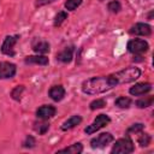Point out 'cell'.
<instances>
[{"instance_id": "6da1fadb", "label": "cell", "mask_w": 154, "mask_h": 154, "mask_svg": "<svg viewBox=\"0 0 154 154\" xmlns=\"http://www.w3.org/2000/svg\"><path fill=\"white\" fill-rule=\"evenodd\" d=\"M113 87H116V83L112 79L111 75L88 78V79L83 81V83L81 85L82 91L88 95H99V94L108 91Z\"/></svg>"}, {"instance_id": "7a4b0ae2", "label": "cell", "mask_w": 154, "mask_h": 154, "mask_svg": "<svg viewBox=\"0 0 154 154\" xmlns=\"http://www.w3.org/2000/svg\"><path fill=\"white\" fill-rule=\"evenodd\" d=\"M140 76H141V70L138 67H136V66H129V67H125V69L111 75V77L114 81L116 85L131 83V82L136 81Z\"/></svg>"}, {"instance_id": "3957f363", "label": "cell", "mask_w": 154, "mask_h": 154, "mask_svg": "<svg viewBox=\"0 0 154 154\" xmlns=\"http://www.w3.org/2000/svg\"><path fill=\"white\" fill-rule=\"evenodd\" d=\"M134 150H135L134 142L129 136H126L114 142L111 149V153L112 154H129V153H132Z\"/></svg>"}, {"instance_id": "277c9868", "label": "cell", "mask_w": 154, "mask_h": 154, "mask_svg": "<svg viewBox=\"0 0 154 154\" xmlns=\"http://www.w3.org/2000/svg\"><path fill=\"white\" fill-rule=\"evenodd\" d=\"M149 49V45L146 40L142 38H134L128 42V51L134 55H142Z\"/></svg>"}, {"instance_id": "5b68a950", "label": "cell", "mask_w": 154, "mask_h": 154, "mask_svg": "<svg viewBox=\"0 0 154 154\" xmlns=\"http://www.w3.org/2000/svg\"><path fill=\"white\" fill-rule=\"evenodd\" d=\"M109 122H111V118H109L107 114H99V116L94 119V122H93L91 124H89V125L84 129V132H85L87 135H91V134L99 131L100 129H102L103 126H106Z\"/></svg>"}, {"instance_id": "8992f818", "label": "cell", "mask_w": 154, "mask_h": 154, "mask_svg": "<svg viewBox=\"0 0 154 154\" xmlns=\"http://www.w3.org/2000/svg\"><path fill=\"white\" fill-rule=\"evenodd\" d=\"M113 141H114V137L111 132H102V134L97 135L96 137L91 138L90 146H91V148H103Z\"/></svg>"}, {"instance_id": "52a82bcc", "label": "cell", "mask_w": 154, "mask_h": 154, "mask_svg": "<svg viewBox=\"0 0 154 154\" xmlns=\"http://www.w3.org/2000/svg\"><path fill=\"white\" fill-rule=\"evenodd\" d=\"M19 36L18 35H8L5 37L2 45H1V53L13 57L14 55V45L17 43Z\"/></svg>"}, {"instance_id": "ba28073f", "label": "cell", "mask_w": 154, "mask_h": 154, "mask_svg": "<svg viewBox=\"0 0 154 154\" xmlns=\"http://www.w3.org/2000/svg\"><path fill=\"white\" fill-rule=\"evenodd\" d=\"M17 67L13 63L10 61H1L0 63V79H7L14 77Z\"/></svg>"}, {"instance_id": "9c48e42d", "label": "cell", "mask_w": 154, "mask_h": 154, "mask_svg": "<svg viewBox=\"0 0 154 154\" xmlns=\"http://www.w3.org/2000/svg\"><path fill=\"white\" fill-rule=\"evenodd\" d=\"M55 107L52 105H43L36 109V117L41 120H48L49 118L55 116Z\"/></svg>"}, {"instance_id": "30bf717a", "label": "cell", "mask_w": 154, "mask_h": 154, "mask_svg": "<svg viewBox=\"0 0 154 154\" xmlns=\"http://www.w3.org/2000/svg\"><path fill=\"white\" fill-rule=\"evenodd\" d=\"M129 32L131 35H137V36H149L152 34V26L147 23H136L135 25L131 26Z\"/></svg>"}, {"instance_id": "8fae6325", "label": "cell", "mask_w": 154, "mask_h": 154, "mask_svg": "<svg viewBox=\"0 0 154 154\" xmlns=\"http://www.w3.org/2000/svg\"><path fill=\"white\" fill-rule=\"evenodd\" d=\"M31 48L35 53L37 54H46L49 52L51 49V46L48 43V41L43 40V38H34L32 42H31Z\"/></svg>"}, {"instance_id": "7c38bea8", "label": "cell", "mask_w": 154, "mask_h": 154, "mask_svg": "<svg viewBox=\"0 0 154 154\" xmlns=\"http://www.w3.org/2000/svg\"><path fill=\"white\" fill-rule=\"evenodd\" d=\"M150 90H152V84L148 82H146V83L142 82V83H136L134 87H131L129 89V93L134 96H141V95L147 94Z\"/></svg>"}, {"instance_id": "4fadbf2b", "label": "cell", "mask_w": 154, "mask_h": 154, "mask_svg": "<svg viewBox=\"0 0 154 154\" xmlns=\"http://www.w3.org/2000/svg\"><path fill=\"white\" fill-rule=\"evenodd\" d=\"M73 51H75V47L73 46H69V47H65L64 49H61L59 53H57V60L60 61V63H64V64H69L71 60H72V57H73Z\"/></svg>"}, {"instance_id": "5bb4252c", "label": "cell", "mask_w": 154, "mask_h": 154, "mask_svg": "<svg viewBox=\"0 0 154 154\" xmlns=\"http://www.w3.org/2000/svg\"><path fill=\"white\" fill-rule=\"evenodd\" d=\"M65 94H66V91L63 85H53L48 91V95L53 101H61L64 99Z\"/></svg>"}, {"instance_id": "9a60e30c", "label": "cell", "mask_w": 154, "mask_h": 154, "mask_svg": "<svg viewBox=\"0 0 154 154\" xmlns=\"http://www.w3.org/2000/svg\"><path fill=\"white\" fill-rule=\"evenodd\" d=\"M24 61H25V64H37V65H48V63H49L48 58L46 55H41V54L25 57Z\"/></svg>"}, {"instance_id": "2e32d148", "label": "cell", "mask_w": 154, "mask_h": 154, "mask_svg": "<svg viewBox=\"0 0 154 154\" xmlns=\"http://www.w3.org/2000/svg\"><path fill=\"white\" fill-rule=\"evenodd\" d=\"M81 122H82V117H81V116H78V114L71 116L69 119H66V120L61 124V130H64V131L70 130V129L75 128L76 125L81 124Z\"/></svg>"}, {"instance_id": "e0dca14e", "label": "cell", "mask_w": 154, "mask_h": 154, "mask_svg": "<svg viewBox=\"0 0 154 154\" xmlns=\"http://www.w3.org/2000/svg\"><path fill=\"white\" fill-rule=\"evenodd\" d=\"M82 152H83V146L79 142L73 143V144H70L69 147L58 150V153H67V154H81Z\"/></svg>"}, {"instance_id": "ac0fdd59", "label": "cell", "mask_w": 154, "mask_h": 154, "mask_svg": "<svg viewBox=\"0 0 154 154\" xmlns=\"http://www.w3.org/2000/svg\"><path fill=\"white\" fill-rule=\"evenodd\" d=\"M49 129V124L46 123L45 120L38 122V123H34V130L36 132H38V135H45Z\"/></svg>"}, {"instance_id": "d6986e66", "label": "cell", "mask_w": 154, "mask_h": 154, "mask_svg": "<svg viewBox=\"0 0 154 154\" xmlns=\"http://www.w3.org/2000/svg\"><path fill=\"white\" fill-rule=\"evenodd\" d=\"M116 106L119 107V108H129L130 105H131V99L130 97H126V96H119L117 100H116Z\"/></svg>"}, {"instance_id": "ffe728a7", "label": "cell", "mask_w": 154, "mask_h": 154, "mask_svg": "<svg viewBox=\"0 0 154 154\" xmlns=\"http://www.w3.org/2000/svg\"><path fill=\"white\" fill-rule=\"evenodd\" d=\"M153 101H154V97H153V96H147V97H144V99L137 100V101H136V106H137L138 108H147V107L152 106Z\"/></svg>"}, {"instance_id": "44dd1931", "label": "cell", "mask_w": 154, "mask_h": 154, "mask_svg": "<svg viewBox=\"0 0 154 154\" xmlns=\"http://www.w3.org/2000/svg\"><path fill=\"white\" fill-rule=\"evenodd\" d=\"M150 141H152L150 135H149V134H144V132L141 131V135L138 136V140H137L138 144H140L141 147H147V146L150 144Z\"/></svg>"}, {"instance_id": "7402d4cb", "label": "cell", "mask_w": 154, "mask_h": 154, "mask_svg": "<svg viewBox=\"0 0 154 154\" xmlns=\"http://www.w3.org/2000/svg\"><path fill=\"white\" fill-rule=\"evenodd\" d=\"M23 91H24V85H17V87H14V88L12 89V91H11L12 99L16 100V101H19L20 97H22Z\"/></svg>"}, {"instance_id": "603a6c76", "label": "cell", "mask_w": 154, "mask_h": 154, "mask_svg": "<svg viewBox=\"0 0 154 154\" xmlns=\"http://www.w3.org/2000/svg\"><path fill=\"white\" fill-rule=\"evenodd\" d=\"M82 1L83 0H66L65 4H64V6H65V8L67 11H75L82 4Z\"/></svg>"}, {"instance_id": "cb8c5ba5", "label": "cell", "mask_w": 154, "mask_h": 154, "mask_svg": "<svg viewBox=\"0 0 154 154\" xmlns=\"http://www.w3.org/2000/svg\"><path fill=\"white\" fill-rule=\"evenodd\" d=\"M106 106V100L103 99H96L94 101H91L89 103V107L91 111H95V109H99V108H103Z\"/></svg>"}, {"instance_id": "d4e9b609", "label": "cell", "mask_w": 154, "mask_h": 154, "mask_svg": "<svg viewBox=\"0 0 154 154\" xmlns=\"http://www.w3.org/2000/svg\"><path fill=\"white\" fill-rule=\"evenodd\" d=\"M65 19H67V13L65 12V11H60V12H58V14L54 17V26H60L61 25V23L65 20Z\"/></svg>"}, {"instance_id": "484cf974", "label": "cell", "mask_w": 154, "mask_h": 154, "mask_svg": "<svg viewBox=\"0 0 154 154\" xmlns=\"http://www.w3.org/2000/svg\"><path fill=\"white\" fill-rule=\"evenodd\" d=\"M107 8H108L112 13H118V12L122 10V5H120L119 1H117V0H112V1L108 2Z\"/></svg>"}, {"instance_id": "4316f807", "label": "cell", "mask_w": 154, "mask_h": 154, "mask_svg": "<svg viewBox=\"0 0 154 154\" xmlns=\"http://www.w3.org/2000/svg\"><path fill=\"white\" fill-rule=\"evenodd\" d=\"M143 128H144V125L142 124V123H136V124H132L129 129H128V134H130V132H135V134H138V132H141V131H143Z\"/></svg>"}, {"instance_id": "83f0119b", "label": "cell", "mask_w": 154, "mask_h": 154, "mask_svg": "<svg viewBox=\"0 0 154 154\" xmlns=\"http://www.w3.org/2000/svg\"><path fill=\"white\" fill-rule=\"evenodd\" d=\"M36 144V141H35V137H32L31 135H28L23 142V147L24 148H32Z\"/></svg>"}, {"instance_id": "f1b7e54d", "label": "cell", "mask_w": 154, "mask_h": 154, "mask_svg": "<svg viewBox=\"0 0 154 154\" xmlns=\"http://www.w3.org/2000/svg\"><path fill=\"white\" fill-rule=\"evenodd\" d=\"M52 1H54V0H51V2H52Z\"/></svg>"}]
</instances>
